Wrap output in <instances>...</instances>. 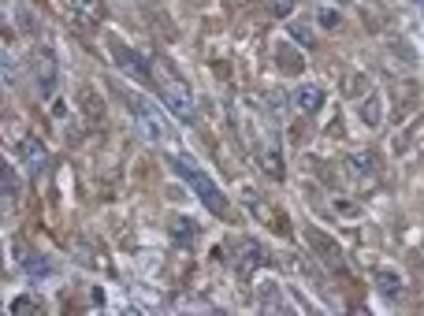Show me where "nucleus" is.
<instances>
[{
    "label": "nucleus",
    "instance_id": "obj_1",
    "mask_svg": "<svg viewBox=\"0 0 424 316\" xmlns=\"http://www.w3.org/2000/svg\"><path fill=\"white\" fill-rule=\"evenodd\" d=\"M153 82H157V90L160 97H164V108L175 115L179 123H194L198 120V105H194V93L186 90V82L175 75V68L168 60H153Z\"/></svg>",
    "mask_w": 424,
    "mask_h": 316
},
{
    "label": "nucleus",
    "instance_id": "obj_2",
    "mask_svg": "<svg viewBox=\"0 0 424 316\" xmlns=\"http://www.w3.org/2000/svg\"><path fill=\"white\" fill-rule=\"evenodd\" d=\"M171 168H175V175L183 179L194 194L201 197V205H205L212 216H227V212H231V205H227V197L220 194V186H216V182H212L190 157H171Z\"/></svg>",
    "mask_w": 424,
    "mask_h": 316
},
{
    "label": "nucleus",
    "instance_id": "obj_3",
    "mask_svg": "<svg viewBox=\"0 0 424 316\" xmlns=\"http://www.w3.org/2000/svg\"><path fill=\"white\" fill-rule=\"evenodd\" d=\"M130 115H134L138 130H142L149 142H171V138H175L171 127H168V120H164V112H160L149 97H134V101H130Z\"/></svg>",
    "mask_w": 424,
    "mask_h": 316
},
{
    "label": "nucleus",
    "instance_id": "obj_4",
    "mask_svg": "<svg viewBox=\"0 0 424 316\" xmlns=\"http://www.w3.org/2000/svg\"><path fill=\"white\" fill-rule=\"evenodd\" d=\"M68 15H71V23L78 30H97V23L105 19V4L101 0H68Z\"/></svg>",
    "mask_w": 424,
    "mask_h": 316
},
{
    "label": "nucleus",
    "instance_id": "obj_5",
    "mask_svg": "<svg viewBox=\"0 0 424 316\" xmlns=\"http://www.w3.org/2000/svg\"><path fill=\"white\" fill-rule=\"evenodd\" d=\"M15 160H19L30 175H45V168H48V153L38 138H23L15 145Z\"/></svg>",
    "mask_w": 424,
    "mask_h": 316
},
{
    "label": "nucleus",
    "instance_id": "obj_6",
    "mask_svg": "<svg viewBox=\"0 0 424 316\" xmlns=\"http://www.w3.org/2000/svg\"><path fill=\"white\" fill-rule=\"evenodd\" d=\"M112 56H116V63L130 75V78H138V82H153V63H145L134 48H127V45H112Z\"/></svg>",
    "mask_w": 424,
    "mask_h": 316
},
{
    "label": "nucleus",
    "instance_id": "obj_7",
    "mask_svg": "<svg viewBox=\"0 0 424 316\" xmlns=\"http://www.w3.org/2000/svg\"><path fill=\"white\" fill-rule=\"evenodd\" d=\"M34 78H38V93L53 97L56 93V60L48 48H34Z\"/></svg>",
    "mask_w": 424,
    "mask_h": 316
},
{
    "label": "nucleus",
    "instance_id": "obj_8",
    "mask_svg": "<svg viewBox=\"0 0 424 316\" xmlns=\"http://www.w3.org/2000/svg\"><path fill=\"white\" fill-rule=\"evenodd\" d=\"M265 260L268 257H265V246H260V242H242L238 246V272L242 275H253Z\"/></svg>",
    "mask_w": 424,
    "mask_h": 316
},
{
    "label": "nucleus",
    "instance_id": "obj_9",
    "mask_svg": "<svg viewBox=\"0 0 424 316\" xmlns=\"http://www.w3.org/2000/svg\"><path fill=\"white\" fill-rule=\"evenodd\" d=\"M295 105H298V112H305V115H317V112L324 108V90H320V86H298V90H295Z\"/></svg>",
    "mask_w": 424,
    "mask_h": 316
},
{
    "label": "nucleus",
    "instance_id": "obj_10",
    "mask_svg": "<svg viewBox=\"0 0 424 316\" xmlns=\"http://www.w3.org/2000/svg\"><path fill=\"white\" fill-rule=\"evenodd\" d=\"M372 283L380 287L383 297H398L402 294V275L395 268H372Z\"/></svg>",
    "mask_w": 424,
    "mask_h": 316
},
{
    "label": "nucleus",
    "instance_id": "obj_11",
    "mask_svg": "<svg viewBox=\"0 0 424 316\" xmlns=\"http://www.w3.org/2000/svg\"><path fill=\"white\" fill-rule=\"evenodd\" d=\"M257 305L260 309H287V297L280 294L275 283H260V287H257Z\"/></svg>",
    "mask_w": 424,
    "mask_h": 316
},
{
    "label": "nucleus",
    "instance_id": "obj_12",
    "mask_svg": "<svg viewBox=\"0 0 424 316\" xmlns=\"http://www.w3.org/2000/svg\"><path fill=\"white\" fill-rule=\"evenodd\" d=\"M19 264H23V272H26V275H34V279L53 275V264H48L45 257H38V253H23V257H19Z\"/></svg>",
    "mask_w": 424,
    "mask_h": 316
},
{
    "label": "nucleus",
    "instance_id": "obj_13",
    "mask_svg": "<svg viewBox=\"0 0 424 316\" xmlns=\"http://www.w3.org/2000/svg\"><path fill=\"white\" fill-rule=\"evenodd\" d=\"M171 238H175V242H183V246L198 242V223L186 220V216H179V220L171 223Z\"/></svg>",
    "mask_w": 424,
    "mask_h": 316
},
{
    "label": "nucleus",
    "instance_id": "obj_14",
    "mask_svg": "<svg viewBox=\"0 0 424 316\" xmlns=\"http://www.w3.org/2000/svg\"><path fill=\"white\" fill-rule=\"evenodd\" d=\"M317 23H320V30H339V23H342V11L339 8H332V4H320L317 8Z\"/></svg>",
    "mask_w": 424,
    "mask_h": 316
},
{
    "label": "nucleus",
    "instance_id": "obj_15",
    "mask_svg": "<svg viewBox=\"0 0 424 316\" xmlns=\"http://www.w3.org/2000/svg\"><path fill=\"white\" fill-rule=\"evenodd\" d=\"M361 120H365L369 127H380L383 112H380V97H376V93H372V97H365V105H361Z\"/></svg>",
    "mask_w": 424,
    "mask_h": 316
},
{
    "label": "nucleus",
    "instance_id": "obj_16",
    "mask_svg": "<svg viewBox=\"0 0 424 316\" xmlns=\"http://www.w3.org/2000/svg\"><path fill=\"white\" fill-rule=\"evenodd\" d=\"M350 164H357V175H376V157H372V153H354L350 157Z\"/></svg>",
    "mask_w": 424,
    "mask_h": 316
},
{
    "label": "nucleus",
    "instance_id": "obj_17",
    "mask_svg": "<svg viewBox=\"0 0 424 316\" xmlns=\"http://www.w3.org/2000/svg\"><path fill=\"white\" fill-rule=\"evenodd\" d=\"M15 197H19V179L11 164H4V201H15Z\"/></svg>",
    "mask_w": 424,
    "mask_h": 316
},
{
    "label": "nucleus",
    "instance_id": "obj_18",
    "mask_svg": "<svg viewBox=\"0 0 424 316\" xmlns=\"http://www.w3.org/2000/svg\"><path fill=\"white\" fill-rule=\"evenodd\" d=\"M265 172H268V179H283V160H280L275 149H268V153H265Z\"/></svg>",
    "mask_w": 424,
    "mask_h": 316
},
{
    "label": "nucleus",
    "instance_id": "obj_19",
    "mask_svg": "<svg viewBox=\"0 0 424 316\" xmlns=\"http://www.w3.org/2000/svg\"><path fill=\"white\" fill-rule=\"evenodd\" d=\"M26 312H38V302H30V297H15V302H11V316H26Z\"/></svg>",
    "mask_w": 424,
    "mask_h": 316
},
{
    "label": "nucleus",
    "instance_id": "obj_20",
    "mask_svg": "<svg viewBox=\"0 0 424 316\" xmlns=\"http://www.w3.org/2000/svg\"><path fill=\"white\" fill-rule=\"evenodd\" d=\"M295 4H298V0H272V11L280 15V19H287V15L295 11Z\"/></svg>",
    "mask_w": 424,
    "mask_h": 316
},
{
    "label": "nucleus",
    "instance_id": "obj_21",
    "mask_svg": "<svg viewBox=\"0 0 424 316\" xmlns=\"http://www.w3.org/2000/svg\"><path fill=\"white\" fill-rule=\"evenodd\" d=\"M4 82H8V86L19 82V68H11V53H4Z\"/></svg>",
    "mask_w": 424,
    "mask_h": 316
}]
</instances>
